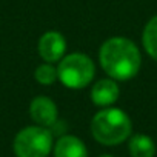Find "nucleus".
Listing matches in <instances>:
<instances>
[{
	"label": "nucleus",
	"mask_w": 157,
	"mask_h": 157,
	"mask_svg": "<svg viewBox=\"0 0 157 157\" xmlns=\"http://www.w3.org/2000/svg\"><path fill=\"white\" fill-rule=\"evenodd\" d=\"M99 62L111 78L129 80L139 72L142 57L139 48L129 39L111 37L102 45L99 51Z\"/></svg>",
	"instance_id": "nucleus-1"
},
{
	"label": "nucleus",
	"mask_w": 157,
	"mask_h": 157,
	"mask_svg": "<svg viewBox=\"0 0 157 157\" xmlns=\"http://www.w3.org/2000/svg\"><path fill=\"white\" fill-rule=\"evenodd\" d=\"M131 120L119 108L106 106L99 111L91 122V132L99 143L119 145L131 134Z\"/></svg>",
	"instance_id": "nucleus-2"
},
{
	"label": "nucleus",
	"mask_w": 157,
	"mask_h": 157,
	"mask_svg": "<svg viewBox=\"0 0 157 157\" xmlns=\"http://www.w3.org/2000/svg\"><path fill=\"white\" fill-rule=\"evenodd\" d=\"M94 62L82 52H74L62 59L57 66L59 80L69 90H82L94 78Z\"/></svg>",
	"instance_id": "nucleus-3"
},
{
	"label": "nucleus",
	"mask_w": 157,
	"mask_h": 157,
	"mask_svg": "<svg viewBox=\"0 0 157 157\" xmlns=\"http://www.w3.org/2000/svg\"><path fill=\"white\" fill-rule=\"evenodd\" d=\"M52 148V136L45 126H28L19 131L14 139L17 157H48Z\"/></svg>",
	"instance_id": "nucleus-4"
},
{
	"label": "nucleus",
	"mask_w": 157,
	"mask_h": 157,
	"mask_svg": "<svg viewBox=\"0 0 157 157\" xmlns=\"http://www.w3.org/2000/svg\"><path fill=\"white\" fill-rule=\"evenodd\" d=\"M37 49H39L40 57L45 62L56 63V62H59L63 57V54L66 51V40L57 31H46L39 39Z\"/></svg>",
	"instance_id": "nucleus-5"
},
{
	"label": "nucleus",
	"mask_w": 157,
	"mask_h": 157,
	"mask_svg": "<svg viewBox=\"0 0 157 157\" xmlns=\"http://www.w3.org/2000/svg\"><path fill=\"white\" fill-rule=\"evenodd\" d=\"M29 114H31V119L37 125L49 128L57 122L59 111H57L56 103L49 97L37 96V97L33 99V102L29 105Z\"/></svg>",
	"instance_id": "nucleus-6"
},
{
	"label": "nucleus",
	"mask_w": 157,
	"mask_h": 157,
	"mask_svg": "<svg viewBox=\"0 0 157 157\" xmlns=\"http://www.w3.org/2000/svg\"><path fill=\"white\" fill-rule=\"evenodd\" d=\"M120 94L119 85L114 82V78H102L96 82L91 90V100L97 106H111L114 102H117Z\"/></svg>",
	"instance_id": "nucleus-7"
},
{
	"label": "nucleus",
	"mask_w": 157,
	"mask_h": 157,
	"mask_svg": "<svg viewBox=\"0 0 157 157\" xmlns=\"http://www.w3.org/2000/svg\"><path fill=\"white\" fill-rule=\"evenodd\" d=\"M54 157H88V151L78 137L63 136L56 143Z\"/></svg>",
	"instance_id": "nucleus-8"
},
{
	"label": "nucleus",
	"mask_w": 157,
	"mask_h": 157,
	"mask_svg": "<svg viewBox=\"0 0 157 157\" xmlns=\"http://www.w3.org/2000/svg\"><path fill=\"white\" fill-rule=\"evenodd\" d=\"M129 154L132 157H154L155 145L151 137L145 134H136L129 140Z\"/></svg>",
	"instance_id": "nucleus-9"
},
{
	"label": "nucleus",
	"mask_w": 157,
	"mask_h": 157,
	"mask_svg": "<svg viewBox=\"0 0 157 157\" xmlns=\"http://www.w3.org/2000/svg\"><path fill=\"white\" fill-rule=\"evenodd\" d=\"M142 42H143L145 51H146L154 60H157V16H154V17L146 23V26H145V29H143Z\"/></svg>",
	"instance_id": "nucleus-10"
},
{
	"label": "nucleus",
	"mask_w": 157,
	"mask_h": 157,
	"mask_svg": "<svg viewBox=\"0 0 157 157\" xmlns=\"http://www.w3.org/2000/svg\"><path fill=\"white\" fill-rule=\"evenodd\" d=\"M34 77H36V80L40 83V85H52L56 80H59V77H57V68H54L51 63H43L40 66L36 68V72H34Z\"/></svg>",
	"instance_id": "nucleus-11"
},
{
	"label": "nucleus",
	"mask_w": 157,
	"mask_h": 157,
	"mask_svg": "<svg viewBox=\"0 0 157 157\" xmlns=\"http://www.w3.org/2000/svg\"><path fill=\"white\" fill-rule=\"evenodd\" d=\"M100 157H113V155H108V154H105V155H100Z\"/></svg>",
	"instance_id": "nucleus-12"
}]
</instances>
